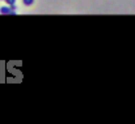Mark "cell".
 <instances>
[{
    "mask_svg": "<svg viewBox=\"0 0 135 124\" xmlns=\"http://www.w3.org/2000/svg\"><path fill=\"white\" fill-rule=\"evenodd\" d=\"M4 2H5L8 5H13V4L16 3V0H4Z\"/></svg>",
    "mask_w": 135,
    "mask_h": 124,
    "instance_id": "obj_3",
    "label": "cell"
},
{
    "mask_svg": "<svg viewBox=\"0 0 135 124\" xmlns=\"http://www.w3.org/2000/svg\"><path fill=\"white\" fill-rule=\"evenodd\" d=\"M0 13H2V15H16L15 9L11 5L9 7H2V8H0Z\"/></svg>",
    "mask_w": 135,
    "mask_h": 124,
    "instance_id": "obj_1",
    "label": "cell"
},
{
    "mask_svg": "<svg viewBox=\"0 0 135 124\" xmlns=\"http://www.w3.org/2000/svg\"><path fill=\"white\" fill-rule=\"evenodd\" d=\"M22 3H24L25 5H32V4L34 3V0H22Z\"/></svg>",
    "mask_w": 135,
    "mask_h": 124,
    "instance_id": "obj_2",
    "label": "cell"
}]
</instances>
